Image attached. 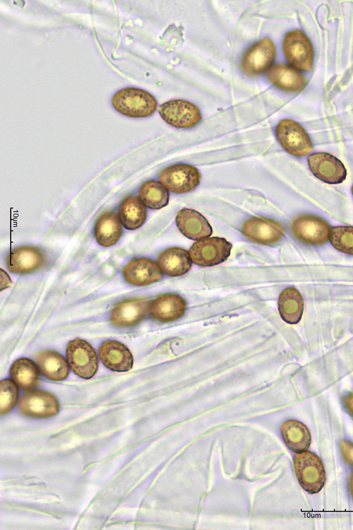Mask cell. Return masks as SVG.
<instances>
[{"instance_id":"1","label":"cell","mask_w":353,"mask_h":530,"mask_svg":"<svg viewBox=\"0 0 353 530\" xmlns=\"http://www.w3.org/2000/svg\"><path fill=\"white\" fill-rule=\"evenodd\" d=\"M112 105L121 114L133 118L146 117L154 113L157 102L149 92L128 87L116 92Z\"/></svg>"},{"instance_id":"2","label":"cell","mask_w":353,"mask_h":530,"mask_svg":"<svg viewBox=\"0 0 353 530\" xmlns=\"http://www.w3.org/2000/svg\"><path fill=\"white\" fill-rule=\"evenodd\" d=\"M294 468L299 484L309 493H317L323 488L325 471L315 453L307 450L297 453L294 457Z\"/></svg>"},{"instance_id":"3","label":"cell","mask_w":353,"mask_h":530,"mask_svg":"<svg viewBox=\"0 0 353 530\" xmlns=\"http://www.w3.org/2000/svg\"><path fill=\"white\" fill-rule=\"evenodd\" d=\"M283 52L290 66L299 71H310L313 68L314 52L312 43L300 30L288 32L284 38Z\"/></svg>"},{"instance_id":"4","label":"cell","mask_w":353,"mask_h":530,"mask_svg":"<svg viewBox=\"0 0 353 530\" xmlns=\"http://www.w3.org/2000/svg\"><path fill=\"white\" fill-rule=\"evenodd\" d=\"M275 134L282 147L294 156H305L313 149L308 133L294 120H280L275 128Z\"/></svg>"},{"instance_id":"5","label":"cell","mask_w":353,"mask_h":530,"mask_svg":"<svg viewBox=\"0 0 353 530\" xmlns=\"http://www.w3.org/2000/svg\"><path fill=\"white\" fill-rule=\"evenodd\" d=\"M330 228L325 219L312 214L299 215L290 224V230L294 238L311 245L326 243L329 240Z\"/></svg>"},{"instance_id":"6","label":"cell","mask_w":353,"mask_h":530,"mask_svg":"<svg viewBox=\"0 0 353 530\" xmlns=\"http://www.w3.org/2000/svg\"><path fill=\"white\" fill-rule=\"evenodd\" d=\"M232 245L225 238L208 237L193 243L189 249L192 262L200 266H213L227 259Z\"/></svg>"},{"instance_id":"7","label":"cell","mask_w":353,"mask_h":530,"mask_svg":"<svg viewBox=\"0 0 353 530\" xmlns=\"http://www.w3.org/2000/svg\"><path fill=\"white\" fill-rule=\"evenodd\" d=\"M201 175L194 166L177 163L163 169L160 182L170 192L185 194L194 190L200 184Z\"/></svg>"},{"instance_id":"8","label":"cell","mask_w":353,"mask_h":530,"mask_svg":"<svg viewBox=\"0 0 353 530\" xmlns=\"http://www.w3.org/2000/svg\"><path fill=\"white\" fill-rule=\"evenodd\" d=\"M66 353L68 365L78 377L88 379L97 372V356L92 346L86 341L77 338L69 341Z\"/></svg>"},{"instance_id":"9","label":"cell","mask_w":353,"mask_h":530,"mask_svg":"<svg viewBox=\"0 0 353 530\" xmlns=\"http://www.w3.org/2000/svg\"><path fill=\"white\" fill-rule=\"evenodd\" d=\"M157 111L164 122L176 128H192L202 119L200 109L184 100L167 101L158 107Z\"/></svg>"},{"instance_id":"10","label":"cell","mask_w":353,"mask_h":530,"mask_svg":"<svg viewBox=\"0 0 353 530\" xmlns=\"http://www.w3.org/2000/svg\"><path fill=\"white\" fill-rule=\"evenodd\" d=\"M242 235L249 241L263 245H274L284 237V225L276 220L265 217H251L241 228Z\"/></svg>"},{"instance_id":"11","label":"cell","mask_w":353,"mask_h":530,"mask_svg":"<svg viewBox=\"0 0 353 530\" xmlns=\"http://www.w3.org/2000/svg\"><path fill=\"white\" fill-rule=\"evenodd\" d=\"M276 55L275 45L264 37L251 46L241 60V69L246 75L256 76L268 71Z\"/></svg>"},{"instance_id":"12","label":"cell","mask_w":353,"mask_h":530,"mask_svg":"<svg viewBox=\"0 0 353 530\" xmlns=\"http://www.w3.org/2000/svg\"><path fill=\"white\" fill-rule=\"evenodd\" d=\"M18 410L28 417L47 418L59 413V404L56 398L48 391L28 390L20 397Z\"/></svg>"},{"instance_id":"13","label":"cell","mask_w":353,"mask_h":530,"mask_svg":"<svg viewBox=\"0 0 353 530\" xmlns=\"http://www.w3.org/2000/svg\"><path fill=\"white\" fill-rule=\"evenodd\" d=\"M308 163L312 174L325 183L337 184L346 179L347 170L344 164L330 153H313L308 158Z\"/></svg>"},{"instance_id":"14","label":"cell","mask_w":353,"mask_h":530,"mask_svg":"<svg viewBox=\"0 0 353 530\" xmlns=\"http://www.w3.org/2000/svg\"><path fill=\"white\" fill-rule=\"evenodd\" d=\"M46 256L43 252L33 246L18 247L11 251L6 258L9 271L14 273L27 274L36 271L45 266Z\"/></svg>"},{"instance_id":"15","label":"cell","mask_w":353,"mask_h":530,"mask_svg":"<svg viewBox=\"0 0 353 530\" xmlns=\"http://www.w3.org/2000/svg\"><path fill=\"white\" fill-rule=\"evenodd\" d=\"M150 302L145 298H130L118 303L112 310L110 321L119 327H129L143 321L149 313Z\"/></svg>"},{"instance_id":"16","label":"cell","mask_w":353,"mask_h":530,"mask_svg":"<svg viewBox=\"0 0 353 530\" xmlns=\"http://www.w3.org/2000/svg\"><path fill=\"white\" fill-rule=\"evenodd\" d=\"M123 276L131 285L143 286L160 281L162 273L157 263L147 257H139L124 266Z\"/></svg>"},{"instance_id":"17","label":"cell","mask_w":353,"mask_h":530,"mask_svg":"<svg viewBox=\"0 0 353 530\" xmlns=\"http://www.w3.org/2000/svg\"><path fill=\"white\" fill-rule=\"evenodd\" d=\"M187 307L181 296L172 293L162 294L150 302L149 313L160 322H170L180 319Z\"/></svg>"},{"instance_id":"18","label":"cell","mask_w":353,"mask_h":530,"mask_svg":"<svg viewBox=\"0 0 353 530\" xmlns=\"http://www.w3.org/2000/svg\"><path fill=\"white\" fill-rule=\"evenodd\" d=\"M99 356L103 365L114 372H128L133 367L132 353L127 346L119 341H104L99 348Z\"/></svg>"},{"instance_id":"19","label":"cell","mask_w":353,"mask_h":530,"mask_svg":"<svg viewBox=\"0 0 353 530\" xmlns=\"http://www.w3.org/2000/svg\"><path fill=\"white\" fill-rule=\"evenodd\" d=\"M176 223L181 234L193 240L208 238L213 233V228L208 220L193 209L183 208L178 211Z\"/></svg>"},{"instance_id":"20","label":"cell","mask_w":353,"mask_h":530,"mask_svg":"<svg viewBox=\"0 0 353 530\" xmlns=\"http://www.w3.org/2000/svg\"><path fill=\"white\" fill-rule=\"evenodd\" d=\"M267 77L273 86L287 92H300L307 84L302 73L285 63L271 66L267 72Z\"/></svg>"},{"instance_id":"21","label":"cell","mask_w":353,"mask_h":530,"mask_svg":"<svg viewBox=\"0 0 353 530\" xmlns=\"http://www.w3.org/2000/svg\"><path fill=\"white\" fill-rule=\"evenodd\" d=\"M122 224L114 211L103 212L97 218L94 227L97 242L105 247L115 245L122 235Z\"/></svg>"},{"instance_id":"22","label":"cell","mask_w":353,"mask_h":530,"mask_svg":"<svg viewBox=\"0 0 353 530\" xmlns=\"http://www.w3.org/2000/svg\"><path fill=\"white\" fill-rule=\"evenodd\" d=\"M157 263L165 275L180 276L187 273L192 266L189 252L181 247H170L162 252Z\"/></svg>"},{"instance_id":"23","label":"cell","mask_w":353,"mask_h":530,"mask_svg":"<svg viewBox=\"0 0 353 530\" xmlns=\"http://www.w3.org/2000/svg\"><path fill=\"white\" fill-rule=\"evenodd\" d=\"M35 360L40 372L50 380L61 381L68 375V364L64 358L56 351H40L37 354Z\"/></svg>"},{"instance_id":"24","label":"cell","mask_w":353,"mask_h":530,"mask_svg":"<svg viewBox=\"0 0 353 530\" xmlns=\"http://www.w3.org/2000/svg\"><path fill=\"white\" fill-rule=\"evenodd\" d=\"M282 438L287 447L295 453L306 451L311 442L308 428L297 420H289L281 426Z\"/></svg>"},{"instance_id":"25","label":"cell","mask_w":353,"mask_h":530,"mask_svg":"<svg viewBox=\"0 0 353 530\" xmlns=\"http://www.w3.org/2000/svg\"><path fill=\"white\" fill-rule=\"evenodd\" d=\"M304 299L295 288H287L278 298V310L282 319L289 324L299 322L304 312Z\"/></svg>"},{"instance_id":"26","label":"cell","mask_w":353,"mask_h":530,"mask_svg":"<svg viewBox=\"0 0 353 530\" xmlns=\"http://www.w3.org/2000/svg\"><path fill=\"white\" fill-rule=\"evenodd\" d=\"M119 218L122 225L128 230H136L141 227L147 218V210L139 197L131 195L120 204Z\"/></svg>"},{"instance_id":"27","label":"cell","mask_w":353,"mask_h":530,"mask_svg":"<svg viewBox=\"0 0 353 530\" xmlns=\"http://www.w3.org/2000/svg\"><path fill=\"white\" fill-rule=\"evenodd\" d=\"M10 375L22 390H32L40 380L39 372L34 362L26 358L16 360L11 365Z\"/></svg>"},{"instance_id":"28","label":"cell","mask_w":353,"mask_h":530,"mask_svg":"<svg viewBox=\"0 0 353 530\" xmlns=\"http://www.w3.org/2000/svg\"><path fill=\"white\" fill-rule=\"evenodd\" d=\"M139 198L145 207L157 210L169 204V194L160 182L148 180L140 187Z\"/></svg>"},{"instance_id":"29","label":"cell","mask_w":353,"mask_h":530,"mask_svg":"<svg viewBox=\"0 0 353 530\" xmlns=\"http://www.w3.org/2000/svg\"><path fill=\"white\" fill-rule=\"evenodd\" d=\"M329 240L337 250L353 255V227L335 226L330 228Z\"/></svg>"},{"instance_id":"30","label":"cell","mask_w":353,"mask_h":530,"mask_svg":"<svg viewBox=\"0 0 353 530\" xmlns=\"http://www.w3.org/2000/svg\"><path fill=\"white\" fill-rule=\"evenodd\" d=\"M18 391L15 382L8 379L0 382V412L1 416L9 413L18 401Z\"/></svg>"},{"instance_id":"31","label":"cell","mask_w":353,"mask_h":530,"mask_svg":"<svg viewBox=\"0 0 353 530\" xmlns=\"http://www.w3.org/2000/svg\"><path fill=\"white\" fill-rule=\"evenodd\" d=\"M340 450L344 460L353 466V442L347 440L340 442Z\"/></svg>"},{"instance_id":"32","label":"cell","mask_w":353,"mask_h":530,"mask_svg":"<svg viewBox=\"0 0 353 530\" xmlns=\"http://www.w3.org/2000/svg\"><path fill=\"white\" fill-rule=\"evenodd\" d=\"M342 404L346 411L353 417V392L343 397Z\"/></svg>"},{"instance_id":"33","label":"cell","mask_w":353,"mask_h":530,"mask_svg":"<svg viewBox=\"0 0 353 530\" xmlns=\"http://www.w3.org/2000/svg\"><path fill=\"white\" fill-rule=\"evenodd\" d=\"M1 276H2L3 278L4 279V281H1V290H2L5 288L10 286V285L11 284V281L9 278V276L7 275V273H5V271H3L2 269H1Z\"/></svg>"},{"instance_id":"34","label":"cell","mask_w":353,"mask_h":530,"mask_svg":"<svg viewBox=\"0 0 353 530\" xmlns=\"http://www.w3.org/2000/svg\"><path fill=\"white\" fill-rule=\"evenodd\" d=\"M349 490H350L352 497L353 498V471L351 473L350 477H349Z\"/></svg>"},{"instance_id":"35","label":"cell","mask_w":353,"mask_h":530,"mask_svg":"<svg viewBox=\"0 0 353 530\" xmlns=\"http://www.w3.org/2000/svg\"><path fill=\"white\" fill-rule=\"evenodd\" d=\"M351 191H352V195H353V185L352 187Z\"/></svg>"}]
</instances>
